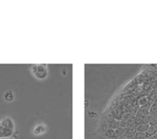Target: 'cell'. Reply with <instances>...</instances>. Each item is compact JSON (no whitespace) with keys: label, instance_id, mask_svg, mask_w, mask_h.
<instances>
[{"label":"cell","instance_id":"d6986e66","mask_svg":"<svg viewBox=\"0 0 157 139\" xmlns=\"http://www.w3.org/2000/svg\"><path fill=\"white\" fill-rule=\"evenodd\" d=\"M106 121H107V122H112V121H114V120H115V119L114 118V117L112 115V114H108L107 116H106Z\"/></svg>","mask_w":157,"mask_h":139},{"label":"cell","instance_id":"4fadbf2b","mask_svg":"<svg viewBox=\"0 0 157 139\" xmlns=\"http://www.w3.org/2000/svg\"><path fill=\"white\" fill-rule=\"evenodd\" d=\"M135 139H147L146 133L136 132L135 134Z\"/></svg>","mask_w":157,"mask_h":139},{"label":"cell","instance_id":"8fae6325","mask_svg":"<svg viewBox=\"0 0 157 139\" xmlns=\"http://www.w3.org/2000/svg\"><path fill=\"white\" fill-rule=\"evenodd\" d=\"M109 127L111 129L115 130L116 128H119V122H118L117 120H114L112 122H109Z\"/></svg>","mask_w":157,"mask_h":139},{"label":"cell","instance_id":"7402d4cb","mask_svg":"<svg viewBox=\"0 0 157 139\" xmlns=\"http://www.w3.org/2000/svg\"><path fill=\"white\" fill-rule=\"evenodd\" d=\"M87 106H88V102H86V105H85V107L86 108Z\"/></svg>","mask_w":157,"mask_h":139},{"label":"cell","instance_id":"7a4b0ae2","mask_svg":"<svg viewBox=\"0 0 157 139\" xmlns=\"http://www.w3.org/2000/svg\"><path fill=\"white\" fill-rule=\"evenodd\" d=\"M136 102H137V105H139V107H143V106H146L149 105V96L146 95H142L139 96L136 98Z\"/></svg>","mask_w":157,"mask_h":139},{"label":"cell","instance_id":"277c9868","mask_svg":"<svg viewBox=\"0 0 157 139\" xmlns=\"http://www.w3.org/2000/svg\"><path fill=\"white\" fill-rule=\"evenodd\" d=\"M111 114L114 117V118L115 119V120H121V118H122V115H123L122 108L120 106L117 105V107H115V108H113L112 110Z\"/></svg>","mask_w":157,"mask_h":139},{"label":"cell","instance_id":"e0dca14e","mask_svg":"<svg viewBox=\"0 0 157 139\" xmlns=\"http://www.w3.org/2000/svg\"><path fill=\"white\" fill-rule=\"evenodd\" d=\"M150 121H151V115L148 114V115L143 117V124H145V125H149Z\"/></svg>","mask_w":157,"mask_h":139},{"label":"cell","instance_id":"8992f818","mask_svg":"<svg viewBox=\"0 0 157 139\" xmlns=\"http://www.w3.org/2000/svg\"><path fill=\"white\" fill-rule=\"evenodd\" d=\"M126 132H127V128H118L115 130V137L117 139H120V137L126 136Z\"/></svg>","mask_w":157,"mask_h":139},{"label":"cell","instance_id":"7c38bea8","mask_svg":"<svg viewBox=\"0 0 157 139\" xmlns=\"http://www.w3.org/2000/svg\"><path fill=\"white\" fill-rule=\"evenodd\" d=\"M105 135L107 137H109V138H113L115 137V130L113 129H108L106 132H105Z\"/></svg>","mask_w":157,"mask_h":139},{"label":"cell","instance_id":"5b68a950","mask_svg":"<svg viewBox=\"0 0 157 139\" xmlns=\"http://www.w3.org/2000/svg\"><path fill=\"white\" fill-rule=\"evenodd\" d=\"M146 134L147 138L156 135L157 134V125H149V127L147 130V131L146 132Z\"/></svg>","mask_w":157,"mask_h":139},{"label":"cell","instance_id":"cb8c5ba5","mask_svg":"<svg viewBox=\"0 0 157 139\" xmlns=\"http://www.w3.org/2000/svg\"><path fill=\"white\" fill-rule=\"evenodd\" d=\"M156 135H157V134H156Z\"/></svg>","mask_w":157,"mask_h":139},{"label":"cell","instance_id":"9a60e30c","mask_svg":"<svg viewBox=\"0 0 157 139\" xmlns=\"http://www.w3.org/2000/svg\"><path fill=\"white\" fill-rule=\"evenodd\" d=\"M143 92H148L149 91H150L152 89V85L149 82H145L143 85Z\"/></svg>","mask_w":157,"mask_h":139},{"label":"cell","instance_id":"9c48e42d","mask_svg":"<svg viewBox=\"0 0 157 139\" xmlns=\"http://www.w3.org/2000/svg\"><path fill=\"white\" fill-rule=\"evenodd\" d=\"M157 114V102H154L151 105L149 108V115Z\"/></svg>","mask_w":157,"mask_h":139},{"label":"cell","instance_id":"2e32d148","mask_svg":"<svg viewBox=\"0 0 157 139\" xmlns=\"http://www.w3.org/2000/svg\"><path fill=\"white\" fill-rule=\"evenodd\" d=\"M143 116L135 115V124L136 125H139L143 124Z\"/></svg>","mask_w":157,"mask_h":139},{"label":"cell","instance_id":"6da1fadb","mask_svg":"<svg viewBox=\"0 0 157 139\" xmlns=\"http://www.w3.org/2000/svg\"><path fill=\"white\" fill-rule=\"evenodd\" d=\"M32 71L35 76L39 79H43L47 76V69L45 65H36L32 67Z\"/></svg>","mask_w":157,"mask_h":139},{"label":"cell","instance_id":"ac0fdd59","mask_svg":"<svg viewBox=\"0 0 157 139\" xmlns=\"http://www.w3.org/2000/svg\"><path fill=\"white\" fill-rule=\"evenodd\" d=\"M149 125H157V114L151 115V121Z\"/></svg>","mask_w":157,"mask_h":139},{"label":"cell","instance_id":"3957f363","mask_svg":"<svg viewBox=\"0 0 157 139\" xmlns=\"http://www.w3.org/2000/svg\"><path fill=\"white\" fill-rule=\"evenodd\" d=\"M151 104H149L146 106H143V107H140L138 111H136L135 115H140V116H146L148 114H149V108H150Z\"/></svg>","mask_w":157,"mask_h":139},{"label":"cell","instance_id":"ffe728a7","mask_svg":"<svg viewBox=\"0 0 157 139\" xmlns=\"http://www.w3.org/2000/svg\"><path fill=\"white\" fill-rule=\"evenodd\" d=\"M89 117L90 118H94V117H95L96 116V113H95V112H93V111H89Z\"/></svg>","mask_w":157,"mask_h":139},{"label":"cell","instance_id":"603a6c76","mask_svg":"<svg viewBox=\"0 0 157 139\" xmlns=\"http://www.w3.org/2000/svg\"><path fill=\"white\" fill-rule=\"evenodd\" d=\"M111 139H117V138H115V137H113V138H111Z\"/></svg>","mask_w":157,"mask_h":139},{"label":"cell","instance_id":"52a82bcc","mask_svg":"<svg viewBox=\"0 0 157 139\" xmlns=\"http://www.w3.org/2000/svg\"><path fill=\"white\" fill-rule=\"evenodd\" d=\"M149 96V104H152L154 103L156 99H157V88H154L152 91V92L148 95Z\"/></svg>","mask_w":157,"mask_h":139},{"label":"cell","instance_id":"ba28073f","mask_svg":"<svg viewBox=\"0 0 157 139\" xmlns=\"http://www.w3.org/2000/svg\"><path fill=\"white\" fill-rule=\"evenodd\" d=\"M149 127V125H145V124H141L137 125L136 130L138 132H142V133H146Z\"/></svg>","mask_w":157,"mask_h":139},{"label":"cell","instance_id":"44dd1931","mask_svg":"<svg viewBox=\"0 0 157 139\" xmlns=\"http://www.w3.org/2000/svg\"><path fill=\"white\" fill-rule=\"evenodd\" d=\"M147 139H157V135H155V136L151 137H148Z\"/></svg>","mask_w":157,"mask_h":139},{"label":"cell","instance_id":"30bf717a","mask_svg":"<svg viewBox=\"0 0 157 139\" xmlns=\"http://www.w3.org/2000/svg\"><path fill=\"white\" fill-rule=\"evenodd\" d=\"M13 98H14V95H13L12 91H8L6 92V94H5V99H6V101L11 102V101L13 100Z\"/></svg>","mask_w":157,"mask_h":139},{"label":"cell","instance_id":"5bb4252c","mask_svg":"<svg viewBox=\"0 0 157 139\" xmlns=\"http://www.w3.org/2000/svg\"><path fill=\"white\" fill-rule=\"evenodd\" d=\"M46 130L45 127L43 125H38L35 128V131H34V133L35 134H41L43 133L44 131Z\"/></svg>","mask_w":157,"mask_h":139}]
</instances>
